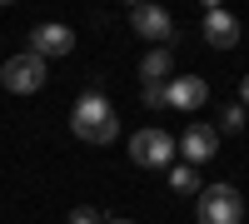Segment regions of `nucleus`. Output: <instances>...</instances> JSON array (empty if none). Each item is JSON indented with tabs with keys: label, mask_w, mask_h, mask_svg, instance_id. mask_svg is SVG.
<instances>
[{
	"label": "nucleus",
	"mask_w": 249,
	"mask_h": 224,
	"mask_svg": "<svg viewBox=\"0 0 249 224\" xmlns=\"http://www.w3.org/2000/svg\"><path fill=\"white\" fill-rule=\"evenodd\" d=\"M164 100H170V110H199L204 100H210V85H204L199 75H179V80H164Z\"/></svg>",
	"instance_id": "nucleus-6"
},
{
	"label": "nucleus",
	"mask_w": 249,
	"mask_h": 224,
	"mask_svg": "<svg viewBox=\"0 0 249 224\" xmlns=\"http://www.w3.org/2000/svg\"><path fill=\"white\" fill-rule=\"evenodd\" d=\"M70 45H75L70 25H55V20H45V25L30 30V55H40V60H50V55H70Z\"/></svg>",
	"instance_id": "nucleus-7"
},
{
	"label": "nucleus",
	"mask_w": 249,
	"mask_h": 224,
	"mask_svg": "<svg viewBox=\"0 0 249 224\" xmlns=\"http://www.w3.org/2000/svg\"><path fill=\"white\" fill-rule=\"evenodd\" d=\"M170 75H175V55L164 50V45H160V50H150V55L140 60V80H144V85H164Z\"/></svg>",
	"instance_id": "nucleus-10"
},
{
	"label": "nucleus",
	"mask_w": 249,
	"mask_h": 224,
	"mask_svg": "<svg viewBox=\"0 0 249 224\" xmlns=\"http://www.w3.org/2000/svg\"><path fill=\"white\" fill-rule=\"evenodd\" d=\"M130 159L144 165V170H170V165H175V139L150 125V130L130 135Z\"/></svg>",
	"instance_id": "nucleus-4"
},
{
	"label": "nucleus",
	"mask_w": 249,
	"mask_h": 224,
	"mask_svg": "<svg viewBox=\"0 0 249 224\" xmlns=\"http://www.w3.org/2000/svg\"><path fill=\"white\" fill-rule=\"evenodd\" d=\"M140 100H144V110H170V100H164V85H144V90H140Z\"/></svg>",
	"instance_id": "nucleus-12"
},
{
	"label": "nucleus",
	"mask_w": 249,
	"mask_h": 224,
	"mask_svg": "<svg viewBox=\"0 0 249 224\" xmlns=\"http://www.w3.org/2000/svg\"><path fill=\"white\" fill-rule=\"evenodd\" d=\"M70 224H105V219H100V209L80 205V209H70Z\"/></svg>",
	"instance_id": "nucleus-14"
},
{
	"label": "nucleus",
	"mask_w": 249,
	"mask_h": 224,
	"mask_svg": "<svg viewBox=\"0 0 249 224\" xmlns=\"http://www.w3.org/2000/svg\"><path fill=\"white\" fill-rule=\"evenodd\" d=\"M170 190L175 194H199L204 185H199V170L195 165H170Z\"/></svg>",
	"instance_id": "nucleus-11"
},
{
	"label": "nucleus",
	"mask_w": 249,
	"mask_h": 224,
	"mask_svg": "<svg viewBox=\"0 0 249 224\" xmlns=\"http://www.w3.org/2000/svg\"><path fill=\"white\" fill-rule=\"evenodd\" d=\"M219 130H244V105H224V115H219Z\"/></svg>",
	"instance_id": "nucleus-13"
},
{
	"label": "nucleus",
	"mask_w": 249,
	"mask_h": 224,
	"mask_svg": "<svg viewBox=\"0 0 249 224\" xmlns=\"http://www.w3.org/2000/svg\"><path fill=\"white\" fill-rule=\"evenodd\" d=\"M130 25H135L140 40H170V35H175L170 10H160V5H135V10H130Z\"/></svg>",
	"instance_id": "nucleus-8"
},
{
	"label": "nucleus",
	"mask_w": 249,
	"mask_h": 224,
	"mask_svg": "<svg viewBox=\"0 0 249 224\" xmlns=\"http://www.w3.org/2000/svg\"><path fill=\"white\" fill-rule=\"evenodd\" d=\"M110 224H135V219H110Z\"/></svg>",
	"instance_id": "nucleus-16"
},
{
	"label": "nucleus",
	"mask_w": 249,
	"mask_h": 224,
	"mask_svg": "<svg viewBox=\"0 0 249 224\" xmlns=\"http://www.w3.org/2000/svg\"><path fill=\"white\" fill-rule=\"evenodd\" d=\"M204 40H210L214 50H234V45H239V20H234L230 10L210 5V10H204Z\"/></svg>",
	"instance_id": "nucleus-9"
},
{
	"label": "nucleus",
	"mask_w": 249,
	"mask_h": 224,
	"mask_svg": "<svg viewBox=\"0 0 249 224\" xmlns=\"http://www.w3.org/2000/svg\"><path fill=\"white\" fill-rule=\"evenodd\" d=\"M175 150L184 155V165H204V159H214V150H219V130L214 125H190L175 139Z\"/></svg>",
	"instance_id": "nucleus-5"
},
{
	"label": "nucleus",
	"mask_w": 249,
	"mask_h": 224,
	"mask_svg": "<svg viewBox=\"0 0 249 224\" xmlns=\"http://www.w3.org/2000/svg\"><path fill=\"white\" fill-rule=\"evenodd\" d=\"M70 130L85 139V145H110L115 130H120V120H115V105L105 100V90L90 85L85 95L75 100V110H70Z\"/></svg>",
	"instance_id": "nucleus-1"
},
{
	"label": "nucleus",
	"mask_w": 249,
	"mask_h": 224,
	"mask_svg": "<svg viewBox=\"0 0 249 224\" xmlns=\"http://www.w3.org/2000/svg\"><path fill=\"white\" fill-rule=\"evenodd\" d=\"M239 105H244V110H249V75H244V80H239Z\"/></svg>",
	"instance_id": "nucleus-15"
},
{
	"label": "nucleus",
	"mask_w": 249,
	"mask_h": 224,
	"mask_svg": "<svg viewBox=\"0 0 249 224\" xmlns=\"http://www.w3.org/2000/svg\"><path fill=\"white\" fill-rule=\"evenodd\" d=\"M199 224H244V199L234 185H204L195 199Z\"/></svg>",
	"instance_id": "nucleus-2"
},
{
	"label": "nucleus",
	"mask_w": 249,
	"mask_h": 224,
	"mask_svg": "<svg viewBox=\"0 0 249 224\" xmlns=\"http://www.w3.org/2000/svg\"><path fill=\"white\" fill-rule=\"evenodd\" d=\"M45 80H50V75H45V60L30 55V50H25V55H10L5 70H0V85H5L10 95H35Z\"/></svg>",
	"instance_id": "nucleus-3"
}]
</instances>
